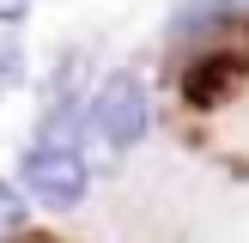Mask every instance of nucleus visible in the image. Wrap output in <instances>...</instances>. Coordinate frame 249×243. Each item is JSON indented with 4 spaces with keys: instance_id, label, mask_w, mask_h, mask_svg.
Masks as SVG:
<instances>
[{
    "instance_id": "f257e3e1",
    "label": "nucleus",
    "mask_w": 249,
    "mask_h": 243,
    "mask_svg": "<svg viewBox=\"0 0 249 243\" xmlns=\"http://www.w3.org/2000/svg\"><path fill=\"white\" fill-rule=\"evenodd\" d=\"M249 91V24L225 18L207 36H195L177 61V104L189 116H213V109H231Z\"/></svg>"
},
{
    "instance_id": "f03ea898",
    "label": "nucleus",
    "mask_w": 249,
    "mask_h": 243,
    "mask_svg": "<svg viewBox=\"0 0 249 243\" xmlns=\"http://www.w3.org/2000/svg\"><path fill=\"white\" fill-rule=\"evenodd\" d=\"M91 189V170H85V152L67 140H36L31 152L18 158V194H31L49 213H73Z\"/></svg>"
},
{
    "instance_id": "7ed1b4c3",
    "label": "nucleus",
    "mask_w": 249,
    "mask_h": 243,
    "mask_svg": "<svg viewBox=\"0 0 249 243\" xmlns=\"http://www.w3.org/2000/svg\"><path fill=\"white\" fill-rule=\"evenodd\" d=\"M91 128L109 152H128L146 128H152V109H146V85L134 73H109L104 91L91 97Z\"/></svg>"
},
{
    "instance_id": "20e7f679",
    "label": "nucleus",
    "mask_w": 249,
    "mask_h": 243,
    "mask_svg": "<svg viewBox=\"0 0 249 243\" xmlns=\"http://www.w3.org/2000/svg\"><path fill=\"white\" fill-rule=\"evenodd\" d=\"M24 219H31V207H24V194L12 189L6 176H0V243H12L24 231Z\"/></svg>"
},
{
    "instance_id": "39448f33",
    "label": "nucleus",
    "mask_w": 249,
    "mask_h": 243,
    "mask_svg": "<svg viewBox=\"0 0 249 243\" xmlns=\"http://www.w3.org/2000/svg\"><path fill=\"white\" fill-rule=\"evenodd\" d=\"M24 12H31V0H0V24H18Z\"/></svg>"
}]
</instances>
